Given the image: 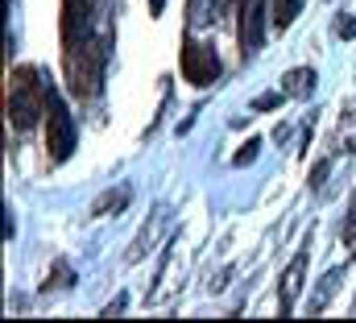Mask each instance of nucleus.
<instances>
[{
    "label": "nucleus",
    "instance_id": "nucleus-1",
    "mask_svg": "<svg viewBox=\"0 0 356 323\" xmlns=\"http://www.w3.org/2000/svg\"><path fill=\"white\" fill-rule=\"evenodd\" d=\"M108 33H91L79 46H67V87L79 100H95L104 87V63H108Z\"/></svg>",
    "mask_w": 356,
    "mask_h": 323
},
{
    "label": "nucleus",
    "instance_id": "nucleus-2",
    "mask_svg": "<svg viewBox=\"0 0 356 323\" xmlns=\"http://www.w3.org/2000/svg\"><path fill=\"white\" fill-rule=\"evenodd\" d=\"M46 104H50V87L42 83L38 67H17L8 75V104H4V112H8L13 129H33L42 120Z\"/></svg>",
    "mask_w": 356,
    "mask_h": 323
},
{
    "label": "nucleus",
    "instance_id": "nucleus-3",
    "mask_svg": "<svg viewBox=\"0 0 356 323\" xmlns=\"http://www.w3.org/2000/svg\"><path fill=\"white\" fill-rule=\"evenodd\" d=\"M46 150L54 162H67L75 150V120L67 112V104L50 91V104H46Z\"/></svg>",
    "mask_w": 356,
    "mask_h": 323
},
{
    "label": "nucleus",
    "instance_id": "nucleus-4",
    "mask_svg": "<svg viewBox=\"0 0 356 323\" xmlns=\"http://www.w3.org/2000/svg\"><path fill=\"white\" fill-rule=\"evenodd\" d=\"M266 0H236V42H241V54L253 58L266 42Z\"/></svg>",
    "mask_w": 356,
    "mask_h": 323
},
{
    "label": "nucleus",
    "instance_id": "nucleus-5",
    "mask_svg": "<svg viewBox=\"0 0 356 323\" xmlns=\"http://www.w3.org/2000/svg\"><path fill=\"white\" fill-rule=\"evenodd\" d=\"M182 79L195 83V87H211V83L220 79L216 50L203 46V42H195V38H186V46H182Z\"/></svg>",
    "mask_w": 356,
    "mask_h": 323
},
{
    "label": "nucleus",
    "instance_id": "nucleus-6",
    "mask_svg": "<svg viewBox=\"0 0 356 323\" xmlns=\"http://www.w3.org/2000/svg\"><path fill=\"white\" fill-rule=\"evenodd\" d=\"M99 0H63V46H79L91 38V13Z\"/></svg>",
    "mask_w": 356,
    "mask_h": 323
},
{
    "label": "nucleus",
    "instance_id": "nucleus-7",
    "mask_svg": "<svg viewBox=\"0 0 356 323\" xmlns=\"http://www.w3.org/2000/svg\"><path fill=\"white\" fill-rule=\"evenodd\" d=\"M302 269H307V253H298V257L286 265V274H282V311H290V307L298 303V290H302Z\"/></svg>",
    "mask_w": 356,
    "mask_h": 323
},
{
    "label": "nucleus",
    "instance_id": "nucleus-8",
    "mask_svg": "<svg viewBox=\"0 0 356 323\" xmlns=\"http://www.w3.org/2000/svg\"><path fill=\"white\" fill-rule=\"evenodd\" d=\"M311 91H315V71H311V67L286 71V79H282V95H294V100H302V95H311Z\"/></svg>",
    "mask_w": 356,
    "mask_h": 323
},
{
    "label": "nucleus",
    "instance_id": "nucleus-9",
    "mask_svg": "<svg viewBox=\"0 0 356 323\" xmlns=\"http://www.w3.org/2000/svg\"><path fill=\"white\" fill-rule=\"evenodd\" d=\"M220 8H224V0H191V25H216V17H220Z\"/></svg>",
    "mask_w": 356,
    "mask_h": 323
},
{
    "label": "nucleus",
    "instance_id": "nucleus-10",
    "mask_svg": "<svg viewBox=\"0 0 356 323\" xmlns=\"http://www.w3.org/2000/svg\"><path fill=\"white\" fill-rule=\"evenodd\" d=\"M298 8H302V0H277V4H273V17H269V21H273L277 29H286V25H290V21L298 17Z\"/></svg>",
    "mask_w": 356,
    "mask_h": 323
},
{
    "label": "nucleus",
    "instance_id": "nucleus-11",
    "mask_svg": "<svg viewBox=\"0 0 356 323\" xmlns=\"http://www.w3.org/2000/svg\"><path fill=\"white\" fill-rule=\"evenodd\" d=\"M124 203H129V191H116V195H112V191H108V195H99V199H95V203H91V216H104V212H108V207H112V212H116V207H124Z\"/></svg>",
    "mask_w": 356,
    "mask_h": 323
},
{
    "label": "nucleus",
    "instance_id": "nucleus-12",
    "mask_svg": "<svg viewBox=\"0 0 356 323\" xmlns=\"http://www.w3.org/2000/svg\"><path fill=\"white\" fill-rule=\"evenodd\" d=\"M67 282H71V269H67V265H54V274H50V282H46V286H50V290H63Z\"/></svg>",
    "mask_w": 356,
    "mask_h": 323
},
{
    "label": "nucleus",
    "instance_id": "nucleus-13",
    "mask_svg": "<svg viewBox=\"0 0 356 323\" xmlns=\"http://www.w3.org/2000/svg\"><path fill=\"white\" fill-rule=\"evenodd\" d=\"M336 38H356V17H348V13H344V17L336 21Z\"/></svg>",
    "mask_w": 356,
    "mask_h": 323
},
{
    "label": "nucleus",
    "instance_id": "nucleus-14",
    "mask_svg": "<svg viewBox=\"0 0 356 323\" xmlns=\"http://www.w3.org/2000/svg\"><path fill=\"white\" fill-rule=\"evenodd\" d=\"M257 150H261V141H249V145H245V150L236 154V166H245V162H253V158H257Z\"/></svg>",
    "mask_w": 356,
    "mask_h": 323
},
{
    "label": "nucleus",
    "instance_id": "nucleus-15",
    "mask_svg": "<svg viewBox=\"0 0 356 323\" xmlns=\"http://www.w3.org/2000/svg\"><path fill=\"white\" fill-rule=\"evenodd\" d=\"M273 104H277V91H269V95H257V104H253V108H261V112H266V108H273Z\"/></svg>",
    "mask_w": 356,
    "mask_h": 323
},
{
    "label": "nucleus",
    "instance_id": "nucleus-16",
    "mask_svg": "<svg viewBox=\"0 0 356 323\" xmlns=\"http://www.w3.org/2000/svg\"><path fill=\"white\" fill-rule=\"evenodd\" d=\"M162 8H166V0H149V13H154V17H158Z\"/></svg>",
    "mask_w": 356,
    "mask_h": 323
}]
</instances>
